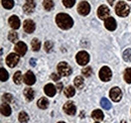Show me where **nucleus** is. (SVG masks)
I'll list each match as a JSON object with an SVG mask.
<instances>
[{
    "instance_id": "nucleus-17",
    "label": "nucleus",
    "mask_w": 131,
    "mask_h": 123,
    "mask_svg": "<svg viewBox=\"0 0 131 123\" xmlns=\"http://www.w3.org/2000/svg\"><path fill=\"white\" fill-rule=\"evenodd\" d=\"M45 93L49 96V97H53L57 93V87L53 86L52 84H48L45 87Z\"/></svg>"
},
{
    "instance_id": "nucleus-26",
    "label": "nucleus",
    "mask_w": 131,
    "mask_h": 123,
    "mask_svg": "<svg viewBox=\"0 0 131 123\" xmlns=\"http://www.w3.org/2000/svg\"><path fill=\"white\" fill-rule=\"evenodd\" d=\"M1 3H2V6L6 9H11L14 6V1L13 0H2Z\"/></svg>"
},
{
    "instance_id": "nucleus-4",
    "label": "nucleus",
    "mask_w": 131,
    "mask_h": 123,
    "mask_svg": "<svg viewBox=\"0 0 131 123\" xmlns=\"http://www.w3.org/2000/svg\"><path fill=\"white\" fill-rule=\"evenodd\" d=\"M76 60H77V63H78L79 65H81V66H86V65L89 63V61H90V56H89L88 53L82 50V52H79V53L77 54Z\"/></svg>"
},
{
    "instance_id": "nucleus-41",
    "label": "nucleus",
    "mask_w": 131,
    "mask_h": 123,
    "mask_svg": "<svg viewBox=\"0 0 131 123\" xmlns=\"http://www.w3.org/2000/svg\"><path fill=\"white\" fill-rule=\"evenodd\" d=\"M114 1L115 0H108V2H109L110 5H113V4H114Z\"/></svg>"
},
{
    "instance_id": "nucleus-12",
    "label": "nucleus",
    "mask_w": 131,
    "mask_h": 123,
    "mask_svg": "<svg viewBox=\"0 0 131 123\" xmlns=\"http://www.w3.org/2000/svg\"><path fill=\"white\" fill-rule=\"evenodd\" d=\"M23 29L27 33H32L35 29V24L31 19H26L23 22Z\"/></svg>"
},
{
    "instance_id": "nucleus-3",
    "label": "nucleus",
    "mask_w": 131,
    "mask_h": 123,
    "mask_svg": "<svg viewBox=\"0 0 131 123\" xmlns=\"http://www.w3.org/2000/svg\"><path fill=\"white\" fill-rule=\"evenodd\" d=\"M58 72L61 76L67 77V76H70L72 74V69L66 61H61L58 65Z\"/></svg>"
},
{
    "instance_id": "nucleus-16",
    "label": "nucleus",
    "mask_w": 131,
    "mask_h": 123,
    "mask_svg": "<svg viewBox=\"0 0 131 123\" xmlns=\"http://www.w3.org/2000/svg\"><path fill=\"white\" fill-rule=\"evenodd\" d=\"M8 22H9V25L11 26V28L13 29H17L20 27V20L19 18L15 15H12L9 19H8Z\"/></svg>"
},
{
    "instance_id": "nucleus-5",
    "label": "nucleus",
    "mask_w": 131,
    "mask_h": 123,
    "mask_svg": "<svg viewBox=\"0 0 131 123\" xmlns=\"http://www.w3.org/2000/svg\"><path fill=\"white\" fill-rule=\"evenodd\" d=\"M99 77L103 82H108L112 77V72L108 67H103L99 72Z\"/></svg>"
},
{
    "instance_id": "nucleus-18",
    "label": "nucleus",
    "mask_w": 131,
    "mask_h": 123,
    "mask_svg": "<svg viewBox=\"0 0 131 123\" xmlns=\"http://www.w3.org/2000/svg\"><path fill=\"white\" fill-rule=\"evenodd\" d=\"M0 111H1V114L4 115V116H9V115L11 114V108H10V106H9L7 103L1 104V106H0Z\"/></svg>"
},
{
    "instance_id": "nucleus-38",
    "label": "nucleus",
    "mask_w": 131,
    "mask_h": 123,
    "mask_svg": "<svg viewBox=\"0 0 131 123\" xmlns=\"http://www.w3.org/2000/svg\"><path fill=\"white\" fill-rule=\"evenodd\" d=\"M50 78H51V80H53V81H59L60 80V78H61V75L59 74H56V73H53V74H51L50 75Z\"/></svg>"
},
{
    "instance_id": "nucleus-11",
    "label": "nucleus",
    "mask_w": 131,
    "mask_h": 123,
    "mask_svg": "<svg viewBox=\"0 0 131 123\" xmlns=\"http://www.w3.org/2000/svg\"><path fill=\"white\" fill-rule=\"evenodd\" d=\"M35 8V1L34 0H26L25 4L23 5V11L26 14H30L34 11Z\"/></svg>"
},
{
    "instance_id": "nucleus-33",
    "label": "nucleus",
    "mask_w": 131,
    "mask_h": 123,
    "mask_svg": "<svg viewBox=\"0 0 131 123\" xmlns=\"http://www.w3.org/2000/svg\"><path fill=\"white\" fill-rule=\"evenodd\" d=\"M123 59H124V61H131V48H127L126 50H124V53H123Z\"/></svg>"
},
{
    "instance_id": "nucleus-42",
    "label": "nucleus",
    "mask_w": 131,
    "mask_h": 123,
    "mask_svg": "<svg viewBox=\"0 0 131 123\" xmlns=\"http://www.w3.org/2000/svg\"><path fill=\"white\" fill-rule=\"evenodd\" d=\"M121 123H126V121H125V120H122V122Z\"/></svg>"
},
{
    "instance_id": "nucleus-28",
    "label": "nucleus",
    "mask_w": 131,
    "mask_h": 123,
    "mask_svg": "<svg viewBox=\"0 0 131 123\" xmlns=\"http://www.w3.org/2000/svg\"><path fill=\"white\" fill-rule=\"evenodd\" d=\"M8 77H9L8 72H7L5 69L1 68V70H0V80H1V82L7 81V80H8Z\"/></svg>"
},
{
    "instance_id": "nucleus-43",
    "label": "nucleus",
    "mask_w": 131,
    "mask_h": 123,
    "mask_svg": "<svg viewBox=\"0 0 131 123\" xmlns=\"http://www.w3.org/2000/svg\"><path fill=\"white\" fill-rule=\"evenodd\" d=\"M59 123H65V122H63V121H62V122H59Z\"/></svg>"
},
{
    "instance_id": "nucleus-2",
    "label": "nucleus",
    "mask_w": 131,
    "mask_h": 123,
    "mask_svg": "<svg viewBox=\"0 0 131 123\" xmlns=\"http://www.w3.org/2000/svg\"><path fill=\"white\" fill-rule=\"evenodd\" d=\"M115 12L116 14L120 17H126L130 12V7L128 4H126L123 1H119L115 7Z\"/></svg>"
},
{
    "instance_id": "nucleus-36",
    "label": "nucleus",
    "mask_w": 131,
    "mask_h": 123,
    "mask_svg": "<svg viewBox=\"0 0 131 123\" xmlns=\"http://www.w3.org/2000/svg\"><path fill=\"white\" fill-rule=\"evenodd\" d=\"M63 3L65 5L67 8H71L75 5L76 3V0H63Z\"/></svg>"
},
{
    "instance_id": "nucleus-13",
    "label": "nucleus",
    "mask_w": 131,
    "mask_h": 123,
    "mask_svg": "<svg viewBox=\"0 0 131 123\" xmlns=\"http://www.w3.org/2000/svg\"><path fill=\"white\" fill-rule=\"evenodd\" d=\"M15 52L17 53V55L22 57V56H24L26 54L27 46H26V45L23 42H19V43H17L16 45H15Z\"/></svg>"
},
{
    "instance_id": "nucleus-9",
    "label": "nucleus",
    "mask_w": 131,
    "mask_h": 123,
    "mask_svg": "<svg viewBox=\"0 0 131 123\" xmlns=\"http://www.w3.org/2000/svg\"><path fill=\"white\" fill-rule=\"evenodd\" d=\"M64 111H65L66 114H68V115H75L76 111H77V108H76V105L74 104V102L68 101L64 105Z\"/></svg>"
},
{
    "instance_id": "nucleus-25",
    "label": "nucleus",
    "mask_w": 131,
    "mask_h": 123,
    "mask_svg": "<svg viewBox=\"0 0 131 123\" xmlns=\"http://www.w3.org/2000/svg\"><path fill=\"white\" fill-rule=\"evenodd\" d=\"M75 93H76V90H75V88L73 86H68L65 89V95L66 97H68V98L73 97L75 95Z\"/></svg>"
},
{
    "instance_id": "nucleus-7",
    "label": "nucleus",
    "mask_w": 131,
    "mask_h": 123,
    "mask_svg": "<svg viewBox=\"0 0 131 123\" xmlns=\"http://www.w3.org/2000/svg\"><path fill=\"white\" fill-rule=\"evenodd\" d=\"M19 61V55L16 54H9L6 58V64L9 68H14Z\"/></svg>"
},
{
    "instance_id": "nucleus-29",
    "label": "nucleus",
    "mask_w": 131,
    "mask_h": 123,
    "mask_svg": "<svg viewBox=\"0 0 131 123\" xmlns=\"http://www.w3.org/2000/svg\"><path fill=\"white\" fill-rule=\"evenodd\" d=\"M31 47H32V49L34 52L39 50V48H40V42L37 38H33L32 40H31Z\"/></svg>"
},
{
    "instance_id": "nucleus-21",
    "label": "nucleus",
    "mask_w": 131,
    "mask_h": 123,
    "mask_svg": "<svg viewBox=\"0 0 131 123\" xmlns=\"http://www.w3.org/2000/svg\"><path fill=\"white\" fill-rule=\"evenodd\" d=\"M37 106L40 108V109H47V108L49 107V100L46 97L40 98L37 101Z\"/></svg>"
},
{
    "instance_id": "nucleus-32",
    "label": "nucleus",
    "mask_w": 131,
    "mask_h": 123,
    "mask_svg": "<svg viewBox=\"0 0 131 123\" xmlns=\"http://www.w3.org/2000/svg\"><path fill=\"white\" fill-rule=\"evenodd\" d=\"M17 38H18L17 32H15V31H10V32H9V34H8V39H9L10 42L15 43L17 40Z\"/></svg>"
},
{
    "instance_id": "nucleus-6",
    "label": "nucleus",
    "mask_w": 131,
    "mask_h": 123,
    "mask_svg": "<svg viewBox=\"0 0 131 123\" xmlns=\"http://www.w3.org/2000/svg\"><path fill=\"white\" fill-rule=\"evenodd\" d=\"M78 12L83 16L88 15L90 13V4L86 1H82L78 5Z\"/></svg>"
},
{
    "instance_id": "nucleus-8",
    "label": "nucleus",
    "mask_w": 131,
    "mask_h": 123,
    "mask_svg": "<svg viewBox=\"0 0 131 123\" xmlns=\"http://www.w3.org/2000/svg\"><path fill=\"white\" fill-rule=\"evenodd\" d=\"M110 98L114 102H119L122 98V92L118 87H114L110 90Z\"/></svg>"
},
{
    "instance_id": "nucleus-27",
    "label": "nucleus",
    "mask_w": 131,
    "mask_h": 123,
    "mask_svg": "<svg viewBox=\"0 0 131 123\" xmlns=\"http://www.w3.org/2000/svg\"><path fill=\"white\" fill-rule=\"evenodd\" d=\"M22 74H21V72H19V71H17L16 73L14 74V76H13V81H14V83L16 84V85H19V84H21V81H22Z\"/></svg>"
},
{
    "instance_id": "nucleus-30",
    "label": "nucleus",
    "mask_w": 131,
    "mask_h": 123,
    "mask_svg": "<svg viewBox=\"0 0 131 123\" xmlns=\"http://www.w3.org/2000/svg\"><path fill=\"white\" fill-rule=\"evenodd\" d=\"M124 80L126 83L131 84V68H128L124 72Z\"/></svg>"
},
{
    "instance_id": "nucleus-44",
    "label": "nucleus",
    "mask_w": 131,
    "mask_h": 123,
    "mask_svg": "<svg viewBox=\"0 0 131 123\" xmlns=\"http://www.w3.org/2000/svg\"><path fill=\"white\" fill-rule=\"evenodd\" d=\"M95 123H99V122H95Z\"/></svg>"
},
{
    "instance_id": "nucleus-24",
    "label": "nucleus",
    "mask_w": 131,
    "mask_h": 123,
    "mask_svg": "<svg viewBox=\"0 0 131 123\" xmlns=\"http://www.w3.org/2000/svg\"><path fill=\"white\" fill-rule=\"evenodd\" d=\"M100 103H101V106L104 108V109H106V110H109V109H111V107H112L110 101L107 98H102L101 101H100Z\"/></svg>"
},
{
    "instance_id": "nucleus-35",
    "label": "nucleus",
    "mask_w": 131,
    "mask_h": 123,
    "mask_svg": "<svg viewBox=\"0 0 131 123\" xmlns=\"http://www.w3.org/2000/svg\"><path fill=\"white\" fill-rule=\"evenodd\" d=\"M45 50L47 52V53H50L51 50H52V47H53V45H52V43L50 42V40H47L46 43H45Z\"/></svg>"
},
{
    "instance_id": "nucleus-31",
    "label": "nucleus",
    "mask_w": 131,
    "mask_h": 123,
    "mask_svg": "<svg viewBox=\"0 0 131 123\" xmlns=\"http://www.w3.org/2000/svg\"><path fill=\"white\" fill-rule=\"evenodd\" d=\"M42 4H43L45 9L48 10V11H49V10L53 7V1H52V0H43Z\"/></svg>"
},
{
    "instance_id": "nucleus-34",
    "label": "nucleus",
    "mask_w": 131,
    "mask_h": 123,
    "mask_svg": "<svg viewBox=\"0 0 131 123\" xmlns=\"http://www.w3.org/2000/svg\"><path fill=\"white\" fill-rule=\"evenodd\" d=\"M82 73L85 77L88 78L92 76V73H93V72H92V69H91L90 67H86V68H84L82 70Z\"/></svg>"
},
{
    "instance_id": "nucleus-40",
    "label": "nucleus",
    "mask_w": 131,
    "mask_h": 123,
    "mask_svg": "<svg viewBox=\"0 0 131 123\" xmlns=\"http://www.w3.org/2000/svg\"><path fill=\"white\" fill-rule=\"evenodd\" d=\"M30 65L34 67V66H35V60H33V59H31V60H30Z\"/></svg>"
},
{
    "instance_id": "nucleus-37",
    "label": "nucleus",
    "mask_w": 131,
    "mask_h": 123,
    "mask_svg": "<svg viewBox=\"0 0 131 123\" xmlns=\"http://www.w3.org/2000/svg\"><path fill=\"white\" fill-rule=\"evenodd\" d=\"M3 99H4V101L7 102V103H12V102H13V97H12V95L9 94V93L4 94V95H3Z\"/></svg>"
},
{
    "instance_id": "nucleus-10",
    "label": "nucleus",
    "mask_w": 131,
    "mask_h": 123,
    "mask_svg": "<svg viewBox=\"0 0 131 123\" xmlns=\"http://www.w3.org/2000/svg\"><path fill=\"white\" fill-rule=\"evenodd\" d=\"M110 15V9L106 5H101L98 8V16L101 19H106Z\"/></svg>"
},
{
    "instance_id": "nucleus-14",
    "label": "nucleus",
    "mask_w": 131,
    "mask_h": 123,
    "mask_svg": "<svg viewBox=\"0 0 131 123\" xmlns=\"http://www.w3.org/2000/svg\"><path fill=\"white\" fill-rule=\"evenodd\" d=\"M105 27L108 29V30L113 31L116 29L117 27V23H116V20H115L113 17H108L105 19Z\"/></svg>"
},
{
    "instance_id": "nucleus-39",
    "label": "nucleus",
    "mask_w": 131,
    "mask_h": 123,
    "mask_svg": "<svg viewBox=\"0 0 131 123\" xmlns=\"http://www.w3.org/2000/svg\"><path fill=\"white\" fill-rule=\"evenodd\" d=\"M57 89H58L59 91H62V89H63V84H62V83H58V85H57Z\"/></svg>"
},
{
    "instance_id": "nucleus-22",
    "label": "nucleus",
    "mask_w": 131,
    "mask_h": 123,
    "mask_svg": "<svg viewBox=\"0 0 131 123\" xmlns=\"http://www.w3.org/2000/svg\"><path fill=\"white\" fill-rule=\"evenodd\" d=\"M74 84H75V86H76L77 89H82L83 87H84V85H85L84 79H83L81 76L76 77L75 78V80H74Z\"/></svg>"
},
{
    "instance_id": "nucleus-15",
    "label": "nucleus",
    "mask_w": 131,
    "mask_h": 123,
    "mask_svg": "<svg viewBox=\"0 0 131 123\" xmlns=\"http://www.w3.org/2000/svg\"><path fill=\"white\" fill-rule=\"evenodd\" d=\"M23 81H24V83L26 85H29V86L33 85L35 83V76H34V74H33L32 72H30V71L26 72V74L23 77Z\"/></svg>"
},
{
    "instance_id": "nucleus-20",
    "label": "nucleus",
    "mask_w": 131,
    "mask_h": 123,
    "mask_svg": "<svg viewBox=\"0 0 131 123\" xmlns=\"http://www.w3.org/2000/svg\"><path fill=\"white\" fill-rule=\"evenodd\" d=\"M23 94H24V97L27 101H32L33 98H34V91L30 88H26L24 90Z\"/></svg>"
},
{
    "instance_id": "nucleus-23",
    "label": "nucleus",
    "mask_w": 131,
    "mask_h": 123,
    "mask_svg": "<svg viewBox=\"0 0 131 123\" xmlns=\"http://www.w3.org/2000/svg\"><path fill=\"white\" fill-rule=\"evenodd\" d=\"M18 120H19L20 123H27L28 120H29V116L27 115L26 112L22 111V112H20L19 115H18Z\"/></svg>"
},
{
    "instance_id": "nucleus-1",
    "label": "nucleus",
    "mask_w": 131,
    "mask_h": 123,
    "mask_svg": "<svg viewBox=\"0 0 131 123\" xmlns=\"http://www.w3.org/2000/svg\"><path fill=\"white\" fill-rule=\"evenodd\" d=\"M56 22L62 29H70L74 24L73 18L67 13H59L56 17Z\"/></svg>"
},
{
    "instance_id": "nucleus-19",
    "label": "nucleus",
    "mask_w": 131,
    "mask_h": 123,
    "mask_svg": "<svg viewBox=\"0 0 131 123\" xmlns=\"http://www.w3.org/2000/svg\"><path fill=\"white\" fill-rule=\"evenodd\" d=\"M91 116H92L93 119H95V120H97V121L103 120V118H104V114H103V112H102L101 110H99V109L94 110V111L92 112Z\"/></svg>"
}]
</instances>
